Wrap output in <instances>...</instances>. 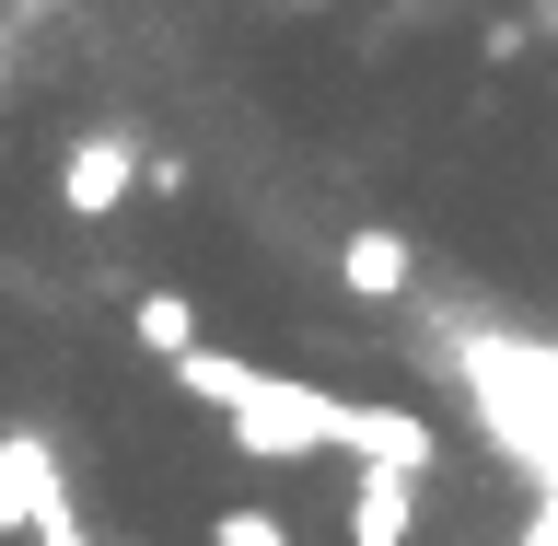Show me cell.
Returning a JSON list of instances; mask_svg holds the SVG:
<instances>
[{
	"label": "cell",
	"mask_w": 558,
	"mask_h": 546,
	"mask_svg": "<svg viewBox=\"0 0 558 546\" xmlns=\"http://www.w3.org/2000/svg\"><path fill=\"white\" fill-rule=\"evenodd\" d=\"M209 546H291V523L268 500H233V512H209Z\"/></svg>",
	"instance_id": "8"
},
{
	"label": "cell",
	"mask_w": 558,
	"mask_h": 546,
	"mask_svg": "<svg viewBox=\"0 0 558 546\" xmlns=\"http://www.w3.org/2000/svg\"><path fill=\"white\" fill-rule=\"evenodd\" d=\"M129 338L151 349V361H186V349H198V303H186V291H140V314H129Z\"/></svg>",
	"instance_id": "7"
},
{
	"label": "cell",
	"mask_w": 558,
	"mask_h": 546,
	"mask_svg": "<svg viewBox=\"0 0 558 546\" xmlns=\"http://www.w3.org/2000/svg\"><path fill=\"white\" fill-rule=\"evenodd\" d=\"M174 396L186 408H221L233 453H256V465H314V453L338 442V396L279 384V373H256V361H233V349H209V338L174 361Z\"/></svg>",
	"instance_id": "1"
},
{
	"label": "cell",
	"mask_w": 558,
	"mask_h": 546,
	"mask_svg": "<svg viewBox=\"0 0 558 546\" xmlns=\"http://www.w3.org/2000/svg\"><path fill=\"white\" fill-rule=\"evenodd\" d=\"M0 47H12V24H0Z\"/></svg>",
	"instance_id": "10"
},
{
	"label": "cell",
	"mask_w": 558,
	"mask_h": 546,
	"mask_svg": "<svg viewBox=\"0 0 558 546\" xmlns=\"http://www.w3.org/2000/svg\"><path fill=\"white\" fill-rule=\"evenodd\" d=\"M338 279L361 291V303H408V279H418V244L396 233V221H361V233H338Z\"/></svg>",
	"instance_id": "5"
},
{
	"label": "cell",
	"mask_w": 558,
	"mask_h": 546,
	"mask_svg": "<svg viewBox=\"0 0 558 546\" xmlns=\"http://www.w3.org/2000/svg\"><path fill=\"white\" fill-rule=\"evenodd\" d=\"M338 535L349 546H408L418 535V477H349V500H338Z\"/></svg>",
	"instance_id": "6"
},
{
	"label": "cell",
	"mask_w": 558,
	"mask_h": 546,
	"mask_svg": "<svg viewBox=\"0 0 558 546\" xmlns=\"http://www.w3.org/2000/svg\"><path fill=\"white\" fill-rule=\"evenodd\" d=\"M129 186H140V129H129V117H105V129H82L59 151V209H70V221H117Z\"/></svg>",
	"instance_id": "2"
},
{
	"label": "cell",
	"mask_w": 558,
	"mask_h": 546,
	"mask_svg": "<svg viewBox=\"0 0 558 546\" xmlns=\"http://www.w3.org/2000/svg\"><path fill=\"white\" fill-rule=\"evenodd\" d=\"M59 512H82L59 477V442L47 430H0V535H47Z\"/></svg>",
	"instance_id": "3"
},
{
	"label": "cell",
	"mask_w": 558,
	"mask_h": 546,
	"mask_svg": "<svg viewBox=\"0 0 558 546\" xmlns=\"http://www.w3.org/2000/svg\"><path fill=\"white\" fill-rule=\"evenodd\" d=\"M268 12H326V0H268Z\"/></svg>",
	"instance_id": "9"
},
{
	"label": "cell",
	"mask_w": 558,
	"mask_h": 546,
	"mask_svg": "<svg viewBox=\"0 0 558 546\" xmlns=\"http://www.w3.org/2000/svg\"><path fill=\"white\" fill-rule=\"evenodd\" d=\"M326 453L373 465V477H430V465H442V430H430L418 408H338V442Z\"/></svg>",
	"instance_id": "4"
}]
</instances>
